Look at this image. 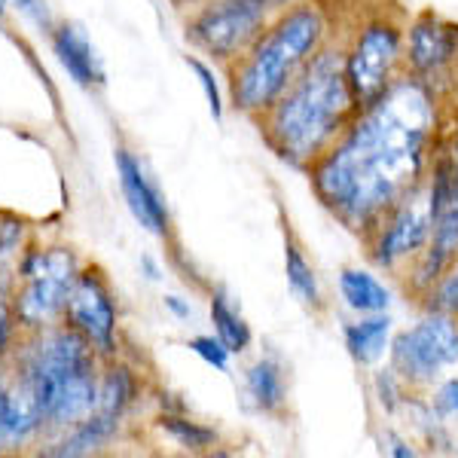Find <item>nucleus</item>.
<instances>
[{"label":"nucleus","mask_w":458,"mask_h":458,"mask_svg":"<svg viewBox=\"0 0 458 458\" xmlns=\"http://www.w3.org/2000/svg\"><path fill=\"white\" fill-rule=\"evenodd\" d=\"M434 98L422 80H394L376 105L358 110L354 123L315 162L318 199L354 233H376L425 174L434 138Z\"/></svg>","instance_id":"obj_1"},{"label":"nucleus","mask_w":458,"mask_h":458,"mask_svg":"<svg viewBox=\"0 0 458 458\" xmlns=\"http://www.w3.org/2000/svg\"><path fill=\"white\" fill-rule=\"evenodd\" d=\"M358 114L343 53H315L287 92L266 110V138L291 165H312Z\"/></svg>","instance_id":"obj_2"},{"label":"nucleus","mask_w":458,"mask_h":458,"mask_svg":"<svg viewBox=\"0 0 458 458\" xmlns=\"http://www.w3.org/2000/svg\"><path fill=\"white\" fill-rule=\"evenodd\" d=\"M95 352L98 349L71 324L34 330L31 343L19 352L16 367L31 379L47 428L68 431L95 412L101 391Z\"/></svg>","instance_id":"obj_3"},{"label":"nucleus","mask_w":458,"mask_h":458,"mask_svg":"<svg viewBox=\"0 0 458 458\" xmlns=\"http://www.w3.org/2000/svg\"><path fill=\"white\" fill-rule=\"evenodd\" d=\"M324 40V16L318 6H293L282 13L248 49L233 73V101L245 114H266L287 86L300 77Z\"/></svg>","instance_id":"obj_4"},{"label":"nucleus","mask_w":458,"mask_h":458,"mask_svg":"<svg viewBox=\"0 0 458 458\" xmlns=\"http://www.w3.org/2000/svg\"><path fill=\"white\" fill-rule=\"evenodd\" d=\"M80 276L71 248H31L19 263V291L13 293L16 324L25 330H43L64 318L68 293Z\"/></svg>","instance_id":"obj_5"},{"label":"nucleus","mask_w":458,"mask_h":458,"mask_svg":"<svg viewBox=\"0 0 458 458\" xmlns=\"http://www.w3.org/2000/svg\"><path fill=\"white\" fill-rule=\"evenodd\" d=\"M287 0H211L187 25V40L214 58L248 53L266 21Z\"/></svg>","instance_id":"obj_6"},{"label":"nucleus","mask_w":458,"mask_h":458,"mask_svg":"<svg viewBox=\"0 0 458 458\" xmlns=\"http://www.w3.org/2000/svg\"><path fill=\"white\" fill-rule=\"evenodd\" d=\"M388 352H391V370L397 373L401 382H410V386L437 382L449 367L458 364L455 315L431 309V315H425L412 327L401 330L394 336V343L388 345Z\"/></svg>","instance_id":"obj_7"},{"label":"nucleus","mask_w":458,"mask_h":458,"mask_svg":"<svg viewBox=\"0 0 458 458\" xmlns=\"http://www.w3.org/2000/svg\"><path fill=\"white\" fill-rule=\"evenodd\" d=\"M403 37L391 21H373L358 34L354 47L345 55V77L358 110L376 105L394 83V71L401 64Z\"/></svg>","instance_id":"obj_8"},{"label":"nucleus","mask_w":458,"mask_h":458,"mask_svg":"<svg viewBox=\"0 0 458 458\" xmlns=\"http://www.w3.org/2000/svg\"><path fill=\"white\" fill-rule=\"evenodd\" d=\"M428 211H431V242L422 250L419 284L434 287L458 260V165L440 159L428 183Z\"/></svg>","instance_id":"obj_9"},{"label":"nucleus","mask_w":458,"mask_h":458,"mask_svg":"<svg viewBox=\"0 0 458 458\" xmlns=\"http://www.w3.org/2000/svg\"><path fill=\"white\" fill-rule=\"evenodd\" d=\"M64 324L83 334L101 354L116 352V306L101 272H80L68 293Z\"/></svg>","instance_id":"obj_10"},{"label":"nucleus","mask_w":458,"mask_h":458,"mask_svg":"<svg viewBox=\"0 0 458 458\" xmlns=\"http://www.w3.org/2000/svg\"><path fill=\"white\" fill-rule=\"evenodd\" d=\"M428 242H431V211H428V196L416 190L376 226L373 260L391 269V266L422 254Z\"/></svg>","instance_id":"obj_11"},{"label":"nucleus","mask_w":458,"mask_h":458,"mask_svg":"<svg viewBox=\"0 0 458 458\" xmlns=\"http://www.w3.org/2000/svg\"><path fill=\"white\" fill-rule=\"evenodd\" d=\"M406 58L412 64V73L431 89V83H437L458 58V28L437 16L412 21L406 34Z\"/></svg>","instance_id":"obj_12"},{"label":"nucleus","mask_w":458,"mask_h":458,"mask_svg":"<svg viewBox=\"0 0 458 458\" xmlns=\"http://www.w3.org/2000/svg\"><path fill=\"white\" fill-rule=\"evenodd\" d=\"M116 177H120V190L125 196V205L135 214V220L141 224L147 233L153 235H168V205L165 196L159 193V187L153 183V177L144 172V165L131 157L125 147L116 150Z\"/></svg>","instance_id":"obj_13"},{"label":"nucleus","mask_w":458,"mask_h":458,"mask_svg":"<svg viewBox=\"0 0 458 458\" xmlns=\"http://www.w3.org/2000/svg\"><path fill=\"white\" fill-rule=\"evenodd\" d=\"M53 53L64 71L71 73L73 83L80 86H105V68H101V58L95 55L92 40L86 31L73 21L53 28Z\"/></svg>","instance_id":"obj_14"},{"label":"nucleus","mask_w":458,"mask_h":458,"mask_svg":"<svg viewBox=\"0 0 458 458\" xmlns=\"http://www.w3.org/2000/svg\"><path fill=\"white\" fill-rule=\"evenodd\" d=\"M120 416H110V412H89L83 422H77L68 428L62 440L53 443V446L43 449V455H58V458H77V455H92L98 453L101 446H107L110 440L120 431Z\"/></svg>","instance_id":"obj_15"},{"label":"nucleus","mask_w":458,"mask_h":458,"mask_svg":"<svg viewBox=\"0 0 458 458\" xmlns=\"http://www.w3.org/2000/svg\"><path fill=\"white\" fill-rule=\"evenodd\" d=\"M339 293H343L345 306L358 315L388 312V306H391L388 287L364 269H343L339 272Z\"/></svg>","instance_id":"obj_16"},{"label":"nucleus","mask_w":458,"mask_h":458,"mask_svg":"<svg viewBox=\"0 0 458 458\" xmlns=\"http://www.w3.org/2000/svg\"><path fill=\"white\" fill-rule=\"evenodd\" d=\"M391 339V318L386 312L367 315L345 327V349L358 364H376Z\"/></svg>","instance_id":"obj_17"},{"label":"nucleus","mask_w":458,"mask_h":458,"mask_svg":"<svg viewBox=\"0 0 458 458\" xmlns=\"http://www.w3.org/2000/svg\"><path fill=\"white\" fill-rule=\"evenodd\" d=\"M245 391L250 397V403L260 412H276L284 403V376L282 367L272 358H260L257 364L248 367L245 373Z\"/></svg>","instance_id":"obj_18"},{"label":"nucleus","mask_w":458,"mask_h":458,"mask_svg":"<svg viewBox=\"0 0 458 458\" xmlns=\"http://www.w3.org/2000/svg\"><path fill=\"white\" fill-rule=\"evenodd\" d=\"M211 321H214V334H217V339L233 354L245 352L250 345L248 321L242 318V312L235 309V302L229 300L224 291H214V297H211Z\"/></svg>","instance_id":"obj_19"},{"label":"nucleus","mask_w":458,"mask_h":458,"mask_svg":"<svg viewBox=\"0 0 458 458\" xmlns=\"http://www.w3.org/2000/svg\"><path fill=\"white\" fill-rule=\"evenodd\" d=\"M284 276H287L291 291L297 293L306 306H318V302H321V291H318L312 263L306 260V254H302L293 239H287V245H284Z\"/></svg>","instance_id":"obj_20"},{"label":"nucleus","mask_w":458,"mask_h":458,"mask_svg":"<svg viewBox=\"0 0 458 458\" xmlns=\"http://www.w3.org/2000/svg\"><path fill=\"white\" fill-rule=\"evenodd\" d=\"M131 397H135V379L125 367H114L101 376V391H98V406L95 410L110 412V416H125Z\"/></svg>","instance_id":"obj_21"},{"label":"nucleus","mask_w":458,"mask_h":458,"mask_svg":"<svg viewBox=\"0 0 458 458\" xmlns=\"http://www.w3.org/2000/svg\"><path fill=\"white\" fill-rule=\"evenodd\" d=\"M159 425H162V431H165L168 437H174L183 449H193V453H199V449H208V446L217 443L214 428L190 422V419H183V416H162Z\"/></svg>","instance_id":"obj_22"},{"label":"nucleus","mask_w":458,"mask_h":458,"mask_svg":"<svg viewBox=\"0 0 458 458\" xmlns=\"http://www.w3.org/2000/svg\"><path fill=\"white\" fill-rule=\"evenodd\" d=\"M187 64L196 71L199 86H202L205 98H208V110H211V116H214V120H224V95H220V86H217V77H214V71H211L205 62H199L196 55H187Z\"/></svg>","instance_id":"obj_23"},{"label":"nucleus","mask_w":458,"mask_h":458,"mask_svg":"<svg viewBox=\"0 0 458 458\" xmlns=\"http://www.w3.org/2000/svg\"><path fill=\"white\" fill-rule=\"evenodd\" d=\"M431 309L458 315V260L453 263V269L431 287Z\"/></svg>","instance_id":"obj_24"},{"label":"nucleus","mask_w":458,"mask_h":458,"mask_svg":"<svg viewBox=\"0 0 458 458\" xmlns=\"http://www.w3.org/2000/svg\"><path fill=\"white\" fill-rule=\"evenodd\" d=\"M190 349H193L208 367H214V370H224V373L229 370V354H233V352H229L217 336H196V339H190Z\"/></svg>","instance_id":"obj_25"},{"label":"nucleus","mask_w":458,"mask_h":458,"mask_svg":"<svg viewBox=\"0 0 458 458\" xmlns=\"http://www.w3.org/2000/svg\"><path fill=\"white\" fill-rule=\"evenodd\" d=\"M13 327H16V312H13V297H10V287H6L4 260H0V358L10 349Z\"/></svg>","instance_id":"obj_26"},{"label":"nucleus","mask_w":458,"mask_h":458,"mask_svg":"<svg viewBox=\"0 0 458 458\" xmlns=\"http://www.w3.org/2000/svg\"><path fill=\"white\" fill-rule=\"evenodd\" d=\"M21 233H25V224H21L16 214H0V260L19 254Z\"/></svg>","instance_id":"obj_27"},{"label":"nucleus","mask_w":458,"mask_h":458,"mask_svg":"<svg viewBox=\"0 0 458 458\" xmlns=\"http://www.w3.org/2000/svg\"><path fill=\"white\" fill-rule=\"evenodd\" d=\"M431 410L437 412L440 419H453L458 416V379H443L437 391H434V401H431Z\"/></svg>","instance_id":"obj_28"},{"label":"nucleus","mask_w":458,"mask_h":458,"mask_svg":"<svg viewBox=\"0 0 458 458\" xmlns=\"http://www.w3.org/2000/svg\"><path fill=\"white\" fill-rule=\"evenodd\" d=\"M13 4L19 6V13L31 21V25H37L40 31L53 34V13H49L47 0H13Z\"/></svg>","instance_id":"obj_29"},{"label":"nucleus","mask_w":458,"mask_h":458,"mask_svg":"<svg viewBox=\"0 0 458 458\" xmlns=\"http://www.w3.org/2000/svg\"><path fill=\"white\" fill-rule=\"evenodd\" d=\"M162 302H165V309H168V312H172L174 318H181V321H183V318H190V315H193V309H190V302H183L181 297H174V293H168V297L162 300Z\"/></svg>","instance_id":"obj_30"},{"label":"nucleus","mask_w":458,"mask_h":458,"mask_svg":"<svg viewBox=\"0 0 458 458\" xmlns=\"http://www.w3.org/2000/svg\"><path fill=\"white\" fill-rule=\"evenodd\" d=\"M6 443V373H0V449Z\"/></svg>","instance_id":"obj_31"},{"label":"nucleus","mask_w":458,"mask_h":458,"mask_svg":"<svg viewBox=\"0 0 458 458\" xmlns=\"http://www.w3.org/2000/svg\"><path fill=\"white\" fill-rule=\"evenodd\" d=\"M388 453H391V455H401V458H412V455H416V449H410L403 440H394V443H391Z\"/></svg>","instance_id":"obj_32"},{"label":"nucleus","mask_w":458,"mask_h":458,"mask_svg":"<svg viewBox=\"0 0 458 458\" xmlns=\"http://www.w3.org/2000/svg\"><path fill=\"white\" fill-rule=\"evenodd\" d=\"M141 266H144V272H147V278H150V282H159V266L153 263L150 257H144Z\"/></svg>","instance_id":"obj_33"},{"label":"nucleus","mask_w":458,"mask_h":458,"mask_svg":"<svg viewBox=\"0 0 458 458\" xmlns=\"http://www.w3.org/2000/svg\"><path fill=\"white\" fill-rule=\"evenodd\" d=\"M174 6H193V4H199V0H172Z\"/></svg>","instance_id":"obj_34"},{"label":"nucleus","mask_w":458,"mask_h":458,"mask_svg":"<svg viewBox=\"0 0 458 458\" xmlns=\"http://www.w3.org/2000/svg\"><path fill=\"white\" fill-rule=\"evenodd\" d=\"M6 4H10V0H0V19H4V13H6Z\"/></svg>","instance_id":"obj_35"},{"label":"nucleus","mask_w":458,"mask_h":458,"mask_svg":"<svg viewBox=\"0 0 458 458\" xmlns=\"http://www.w3.org/2000/svg\"><path fill=\"white\" fill-rule=\"evenodd\" d=\"M453 159H455V165H458V138H455V147H453Z\"/></svg>","instance_id":"obj_36"}]
</instances>
